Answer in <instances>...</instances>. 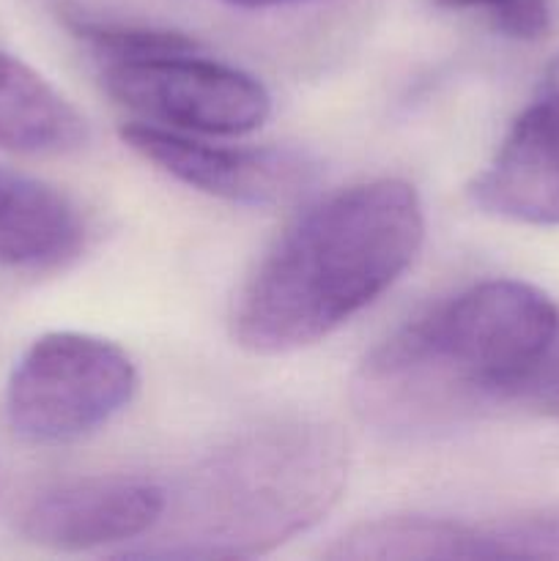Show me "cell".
Listing matches in <instances>:
<instances>
[{"label": "cell", "mask_w": 559, "mask_h": 561, "mask_svg": "<svg viewBox=\"0 0 559 561\" xmlns=\"http://www.w3.org/2000/svg\"><path fill=\"white\" fill-rule=\"evenodd\" d=\"M444 9H491L499 0H436Z\"/></svg>", "instance_id": "15"}, {"label": "cell", "mask_w": 559, "mask_h": 561, "mask_svg": "<svg viewBox=\"0 0 559 561\" xmlns=\"http://www.w3.org/2000/svg\"><path fill=\"white\" fill-rule=\"evenodd\" d=\"M449 559H559V507L480 524L453 520Z\"/></svg>", "instance_id": "11"}, {"label": "cell", "mask_w": 559, "mask_h": 561, "mask_svg": "<svg viewBox=\"0 0 559 561\" xmlns=\"http://www.w3.org/2000/svg\"><path fill=\"white\" fill-rule=\"evenodd\" d=\"M168 491L140 477H85L49 485L25 502L16 529L49 551H93L142 540L157 529Z\"/></svg>", "instance_id": "7"}, {"label": "cell", "mask_w": 559, "mask_h": 561, "mask_svg": "<svg viewBox=\"0 0 559 561\" xmlns=\"http://www.w3.org/2000/svg\"><path fill=\"white\" fill-rule=\"evenodd\" d=\"M225 3L236 5V9H277V5H290V3H301V0H225Z\"/></svg>", "instance_id": "14"}, {"label": "cell", "mask_w": 559, "mask_h": 561, "mask_svg": "<svg viewBox=\"0 0 559 561\" xmlns=\"http://www.w3.org/2000/svg\"><path fill=\"white\" fill-rule=\"evenodd\" d=\"M137 367L113 340L47 332L27 345L5 387V420L31 444H69L132 403Z\"/></svg>", "instance_id": "4"}, {"label": "cell", "mask_w": 559, "mask_h": 561, "mask_svg": "<svg viewBox=\"0 0 559 561\" xmlns=\"http://www.w3.org/2000/svg\"><path fill=\"white\" fill-rule=\"evenodd\" d=\"M102 85L146 124L186 135H247L272 113L263 82L206 58L201 47L102 60Z\"/></svg>", "instance_id": "5"}, {"label": "cell", "mask_w": 559, "mask_h": 561, "mask_svg": "<svg viewBox=\"0 0 559 561\" xmlns=\"http://www.w3.org/2000/svg\"><path fill=\"white\" fill-rule=\"evenodd\" d=\"M345 444L334 427L277 420L236 436L181 480L129 559H250L310 529L338 502Z\"/></svg>", "instance_id": "3"}, {"label": "cell", "mask_w": 559, "mask_h": 561, "mask_svg": "<svg viewBox=\"0 0 559 561\" xmlns=\"http://www.w3.org/2000/svg\"><path fill=\"white\" fill-rule=\"evenodd\" d=\"M425 211L409 181L345 186L301 211L233 307V340L258 356L316 345L387 294L420 255Z\"/></svg>", "instance_id": "2"}, {"label": "cell", "mask_w": 559, "mask_h": 561, "mask_svg": "<svg viewBox=\"0 0 559 561\" xmlns=\"http://www.w3.org/2000/svg\"><path fill=\"white\" fill-rule=\"evenodd\" d=\"M488 14L499 33L521 42H535L551 27L548 0H499L488 9Z\"/></svg>", "instance_id": "12"}, {"label": "cell", "mask_w": 559, "mask_h": 561, "mask_svg": "<svg viewBox=\"0 0 559 561\" xmlns=\"http://www.w3.org/2000/svg\"><path fill=\"white\" fill-rule=\"evenodd\" d=\"M121 140L181 184L244 206H280L312 181V164L285 148L214 146L146 121L126 124Z\"/></svg>", "instance_id": "6"}, {"label": "cell", "mask_w": 559, "mask_h": 561, "mask_svg": "<svg viewBox=\"0 0 559 561\" xmlns=\"http://www.w3.org/2000/svg\"><path fill=\"white\" fill-rule=\"evenodd\" d=\"M88 124L36 69L0 49V151L60 157L85 146Z\"/></svg>", "instance_id": "10"}, {"label": "cell", "mask_w": 559, "mask_h": 561, "mask_svg": "<svg viewBox=\"0 0 559 561\" xmlns=\"http://www.w3.org/2000/svg\"><path fill=\"white\" fill-rule=\"evenodd\" d=\"M75 203L44 181L0 168V268H55L82 250Z\"/></svg>", "instance_id": "9"}, {"label": "cell", "mask_w": 559, "mask_h": 561, "mask_svg": "<svg viewBox=\"0 0 559 561\" xmlns=\"http://www.w3.org/2000/svg\"><path fill=\"white\" fill-rule=\"evenodd\" d=\"M559 340V307L521 279H486L389 334L356 367L354 411L392 436L453 431L513 405Z\"/></svg>", "instance_id": "1"}, {"label": "cell", "mask_w": 559, "mask_h": 561, "mask_svg": "<svg viewBox=\"0 0 559 561\" xmlns=\"http://www.w3.org/2000/svg\"><path fill=\"white\" fill-rule=\"evenodd\" d=\"M480 211L535 228H559V58L543 96L518 115L488 168L471 181Z\"/></svg>", "instance_id": "8"}, {"label": "cell", "mask_w": 559, "mask_h": 561, "mask_svg": "<svg viewBox=\"0 0 559 561\" xmlns=\"http://www.w3.org/2000/svg\"><path fill=\"white\" fill-rule=\"evenodd\" d=\"M526 411H535L543 416H557L559 420V340L546 359L537 365V370L526 378L521 392L515 394V403Z\"/></svg>", "instance_id": "13"}]
</instances>
